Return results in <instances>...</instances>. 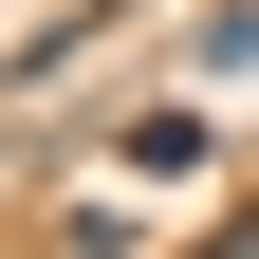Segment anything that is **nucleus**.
I'll use <instances>...</instances> for the list:
<instances>
[{
  "label": "nucleus",
  "instance_id": "nucleus-1",
  "mask_svg": "<svg viewBox=\"0 0 259 259\" xmlns=\"http://www.w3.org/2000/svg\"><path fill=\"white\" fill-rule=\"evenodd\" d=\"M111 148H130V167H148V185H185V167H204V148H222V130H204V111H130Z\"/></svg>",
  "mask_w": 259,
  "mask_h": 259
}]
</instances>
